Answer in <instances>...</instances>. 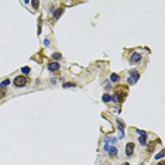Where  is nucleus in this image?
<instances>
[{
    "label": "nucleus",
    "mask_w": 165,
    "mask_h": 165,
    "mask_svg": "<svg viewBox=\"0 0 165 165\" xmlns=\"http://www.w3.org/2000/svg\"><path fill=\"white\" fill-rule=\"evenodd\" d=\"M13 83H14L16 88H24V86L28 83V78H27V76H24V75H18V76L14 78Z\"/></svg>",
    "instance_id": "f257e3e1"
},
{
    "label": "nucleus",
    "mask_w": 165,
    "mask_h": 165,
    "mask_svg": "<svg viewBox=\"0 0 165 165\" xmlns=\"http://www.w3.org/2000/svg\"><path fill=\"white\" fill-rule=\"evenodd\" d=\"M138 78H140L138 71H136V69H131V71H130V78H128V83H130V85H134V83H137Z\"/></svg>",
    "instance_id": "f03ea898"
},
{
    "label": "nucleus",
    "mask_w": 165,
    "mask_h": 165,
    "mask_svg": "<svg viewBox=\"0 0 165 165\" xmlns=\"http://www.w3.org/2000/svg\"><path fill=\"white\" fill-rule=\"evenodd\" d=\"M133 154H134V142H127V145H126V155L130 158V157H133Z\"/></svg>",
    "instance_id": "7ed1b4c3"
},
{
    "label": "nucleus",
    "mask_w": 165,
    "mask_h": 165,
    "mask_svg": "<svg viewBox=\"0 0 165 165\" xmlns=\"http://www.w3.org/2000/svg\"><path fill=\"white\" fill-rule=\"evenodd\" d=\"M141 54H138V52H133L130 55V62L131 63H138L140 61H141Z\"/></svg>",
    "instance_id": "20e7f679"
},
{
    "label": "nucleus",
    "mask_w": 165,
    "mask_h": 165,
    "mask_svg": "<svg viewBox=\"0 0 165 165\" xmlns=\"http://www.w3.org/2000/svg\"><path fill=\"white\" fill-rule=\"evenodd\" d=\"M117 126H119V130H120V133H121V134H120V138H123V137H124V127H126L124 121L119 119L117 120Z\"/></svg>",
    "instance_id": "39448f33"
},
{
    "label": "nucleus",
    "mask_w": 165,
    "mask_h": 165,
    "mask_svg": "<svg viewBox=\"0 0 165 165\" xmlns=\"http://www.w3.org/2000/svg\"><path fill=\"white\" fill-rule=\"evenodd\" d=\"M48 69H50V71H58V69H59V63L58 62H50L48 63Z\"/></svg>",
    "instance_id": "423d86ee"
},
{
    "label": "nucleus",
    "mask_w": 165,
    "mask_h": 165,
    "mask_svg": "<svg viewBox=\"0 0 165 165\" xmlns=\"http://www.w3.org/2000/svg\"><path fill=\"white\" fill-rule=\"evenodd\" d=\"M107 151H109V154H110V157H116V155H117V148L114 147V145L107 148Z\"/></svg>",
    "instance_id": "0eeeda50"
},
{
    "label": "nucleus",
    "mask_w": 165,
    "mask_h": 165,
    "mask_svg": "<svg viewBox=\"0 0 165 165\" xmlns=\"http://www.w3.org/2000/svg\"><path fill=\"white\" fill-rule=\"evenodd\" d=\"M138 141H140L141 145H147V133H145V134H142V136H140Z\"/></svg>",
    "instance_id": "6e6552de"
},
{
    "label": "nucleus",
    "mask_w": 165,
    "mask_h": 165,
    "mask_svg": "<svg viewBox=\"0 0 165 165\" xmlns=\"http://www.w3.org/2000/svg\"><path fill=\"white\" fill-rule=\"evenodd\" d=\"M102 100H103V102H106V103H109V102H112L113 99H112V96H110L109 93H104V95L102 96Z\"/></svg>",
    "instance_id": "1a4fd4ad"
},
{
    "label": "nucleus",
    "mask_w": 165,
    "mask_h": 165,
    "mask_svg": "<svg viewBox=\"0 0 165 165\" xmlns=\"http://www.w3.org/2000/svg\"><path fill=\"white\" fill-rule=\"evenodd\" d=\"M62 13H63V9H62V7H61V9H57V10L54 12V17H55V18H59Z\"/></svg>",
    "instance_id": "9d476101"
},
{
    "label": "nucleus",
    "mask_w": 165,
    "mask_h": 165,
    "mask_svg": "<svg viewBox=\"0 0 165 165\" xmlns=\"http://www.w3.org/2000/svg\"><path fill=\"white\" fill-rule=\"evenodd\" d=\"M110 80H112V82H119L120 76L117 74H112V75H110Z\"/></svg>",
    "instance_id": "9b49d317"
},
{
    "label": "nucleus",
    "mask_w": 165,
    "mask_h": 165,
    "mask_svg": "<svg viewBox=\"0 0 165 165\" xmlns=\"http://www.w3.org/2000/svg\"><path fill=\"white\" fill-rule=\"evenodd\" d=\"M154 148H155V141H152V142H150V144H148L147 151H148V152H152V151H154Z\"/></svg>",
    "instance_id": "f8f14e48"
},
{
    "label": "nucleus",
    "mask_w": 165,
    "mask_h": 165,
    "mask_svg": "<svg viewBox=\"0 0 165 165\" xmlns=\"http://www.w3.org/2000/svg\"><path fill=\"white\" fill-rule=\"evenodd\" d=\"M21 72L24 74V76L25 75H28L30 72H31V68H28V66H23V69H21Z\"/></svg>",
    "instance_id": "ddd939ff"
},
{
    "label": "nucleus",
    "mask_w": 165,
    "mask_h": 165,
    "mask_svg": "<svg viewBox=\"0 0 165 165\" xmlns=\"http://www.w3.org/2000/svg\"><path fill=\"white\" fill-rule=\"evenodd\" d=\"M164 158V150H161L157 155H155V159H162Z\"/></svg>",
    "instance_id": "4468645a"
},
{
    "label": "nucleus",
    "mask_w": 165,
    "mask_h": 165,
    "mask_svg": "<svg viewBox=\"0 0 165 165\" xmlns=\"http://www.w3.org/2000/svg\"><path fill=\"white\" fill-rule=\"evenodd\" d=\"M31 6L34 7L35 10H37V9L40 7V1H37V0H33V1H31Z\"/></svg>",
    "instance_id": "2eb2a0df"
},
{
    "label": "nucleus",
    "mask_w": 165,
    "mask_h": 165,
    "mask_svg": "<svg viewBox=\"0 0 165 165\" xmlns=\"http://www.w3.org/2000/svg\"><path fill=\"white\" fill-rule=\"evenodd\" d=\"M52 58H54V59H61V58H62V55H61V54H59V52H54V54H52Z\"/></svg>",
    "instance_id": "dca6fc26"
},
{
    "label": "nucleus",
    "mask_w": 165,
    "mask_h": 165,
    "mask_svg": "<svg viewBox=\"0 0 165 165\" xmlns=\"http://www.w3.org/2000/svg\"><path fill=\"white\" fill-rule=\"evenodd\" d=\"M9 85H10V80H9V79H4L1 83H0V86H1V88H6V86H9Z\"/></svg>",
    "instance_id": "f3484780"
},
{
    "label": "nucleus",
    "mask_w": 165,
    "mask_h": 165,
    "mask_svg": "<svg viewBox=\"0 0 165 165\" xmlns=\"http://www.w3.org/2000/svg\"><path fill=\"white\" fill-rule=\"evenodd\" d=\"M76 83H72V82H68V83H63V88H75Z\"/></svg>",
    "instance_id": "a211bd4d"
},
{
    "label": "nucleus",
    "mask_w": 165,
    "mask_h": 165,
    "mask_svg": "<svg viewBox=\"0 0 165 165\" xmlns=\"http://www.w3.org/2000/svg\"><path fill=\"white\" fill-rule=\"evenodd\" d=\"M4 95H6V89H4V88H1V86H0V99H1V97L4 96Z\"/></svg>",
    "instance_id": "6ab92c4d"
},
{
    "label": "nucleus",
    "mask_w": 165,
    "mask_h": 165,
    "mask_svg": "<svg viewBox=\"0 0 165 165\" xmlns=\"http://www.w3.org/2000/svg\"><path fill=\"white\" fill-rule=\"evenodd\" d=\"M44 45H50V40H47L45 38V40H44Z\"/></svg>",
    "instance_id": "aec40b11"
},
{
    "label": "nucleus",
    "mask_w": 165,
    "mask_h": 165,
    "mask_svg": "<svg viewBox=\"0 0 165 165\" xmlns=\"http://www.w3.org/2000/svg\"><path fill=\"white\" fill-rule=\"evenodd\" d=\"M158 165H164V161H161V162H159Z\"/></svg>",
    "instance_id": "412c9836"
},
{
    "label": "nucleus",
    "mask_w": 165,
    "mask_h": 165,
    "mask_svg": "<svg viewBox=\"0 0 165 165\" xmlns=\"http://www.w3.org/2000/svg\"><path fill=\"white\" fill-rule=\"evenodd\" d=\"M123 165H130V164H128V162H124V164H123Z\"/></svg>",
    "instance_id": "4be33fe9"
},
{
    "label": "nucleus",
    "mask_w": 165,
    "mask_h": 165,
    "mask_svg": "<svg viewBox=\"0 0 165 165\" xmlns=\"http://www.w3.org/2000/svg\"><path fill=\"white\" fill-rule=\"evenodd\" d=\"M141 165H144V164H141Z\"/></svg>",
    "instance_id": "5701e85b"
}]
</instances>
